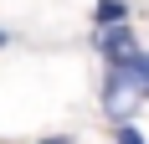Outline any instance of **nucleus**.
<instances>
[{"mask_svg": "<svg viewBox=\"0 0 149 144\" xmlns=\"http://www.w3.org/2000/svg\"><path fill=\"white\" fill-rule=\"evenodd\" d=\"M36 144H72V134H52V139H36Z\"/></svg>", "mask_w": 149, "mask_h": 144, "instance_id": "4", "label": "nucleus"}, {"mask_svg": "<svg viewBox=\"0 0 149 144\" xmlns=\"http://www.w3.org/2000/svg\"><path fill=\"white\" fill-rule=\"evenodd\" d=\"M113 139H118V144H149L144 134L134 129V124H113Z\"/></svg>", "mask_w": 149, "mask_h": 144, "instance_id": "3", "label": "nucleus"}, {"mask_svg": "<svg viewBox=\"0 0 149 144\" xmlns=\"http://www.w3.org/2000/svg\"><path fill=\"white\" fill-rule=\"evenodd\" d=\"M113 21H134L129 0H93V26H113Z\"/></svg>", "mask_w": 149, "mask_h": 144, "instance_id": "2", "label": "nucleus"}, {"mask_svg": "<svg viewBox=\"0 0 149 144\" xmlns=\"http://www.w3.org/2000/svg\"><path fill=\"white\" fill-rule=\"evenodd\" d=\"M139 46V31L129 21H113V26H93V52L98 57H123Z\"/></svg>", "mask_w": 149, "mask_h": 144, "instance_id": "1", "label": "nucleus"}, {"mask_svg": "<svg viewBox=\"0 0 149 144\" xmlns=\"http://www.w3.org/2000/svg\"><path fill=\"white\" fill-rule=\"evenodd\" d=\"M0 46H10V31H5V26H0Z\"/></svg>", "mask_w": 149, "mask_h": 144, "instance_id": "5", "label": "nucleus"}]
</instances>
